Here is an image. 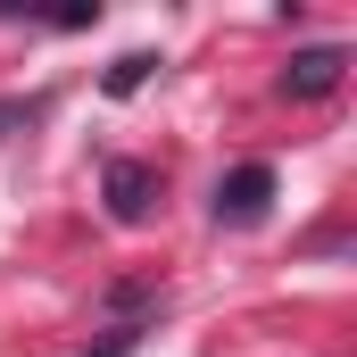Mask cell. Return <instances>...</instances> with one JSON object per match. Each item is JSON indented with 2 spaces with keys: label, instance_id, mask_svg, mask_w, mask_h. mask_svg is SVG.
<instances>
[{
  "label": "cell",
  "instance_id": "5b68a950",
  "mask_svg": "<svg viewBox=\"0 0 357 357\" xmlns=\"http://www.w3.org/2000/svg\"><path fill=\"white\" fill-rule=\"evenodd\" d=\"M142 333H150V324H133V316H125V324H108L84 357H133V349H142Z\"/></svg>",
  "mask_w": 357,
  "mask_h": 357
},
{
  "label": "cell",
  "instance_id": "7a4b0ae2",
  "mask_svg": "<svg viewBox=\"0 0 357 357\" xmlns=\"http://www.w3.org/2000/svg\"><path fill=\"white\" fill-rule=\"evenodd\" d=\"M349 75V50L341 42H307V50H291V67H282V100H333Z\"/></svg>",
  "mask_w": 357,
  "mask_h": 357
},
{
  "label": "cell",
  "instance_id": "52a82bcc",
  "mask_svg": "<svg viewBox=\"0 0 357 357\" xmlns=\"http://www.w3.org/2000/svg\"><path fill=\"white\" fill-rule=\"evenodd\" d=\"M17 116H25V125H33V116H42V100H0V133H8V125H17Z\"/></svg>",
  "mask_w": 357,
  "mask_h": 357
},
{
  "label": "cell",
  "instance_id": "6da1fadb",
  "mask_svg": "<svg viewBox=\"0 0 357 357\" xmlns=\"http://www.w3.org/2000/svg\"><path fill=\"white\" fill-rule=\"evenodd\" d=\"M274 191H282L274 167H266V158H250V167H233V175L216 183V199H208V208H216V225L250 233V225H266V216H274Z\"/></svg>",
  "mask_w": 357,
  "mask_h": 357
},
{
  "label": "cell",
  "instance_id": "8992f818",
  "mask_svg": "<svg viewBox=\"0 0 357 357\" xmlns=\"http://www.w3.org/2000/svg\"><path fill=\"white\" fill-rule=\"evenodd\" d=\"M150 299H158L150 282H116V291H108V307H150Z\"/></svg>",
  "mask_w": 357,
  "mask_h": 357
},
{
  "label": "cell",
  "instance_id": "3957f363",
  "mask_svg": "<svg viewBox=\"0 0 357 357\" xmlns=\"http://www.w3.org/2000/svg\"><path fill=\"white\" fill-rule=\"evenodd\" d=\"M100 191H108V216H116V225H150V208H158V167H150V158H116V167L100 175Z\"/></svg>",
  "mask_w": 357,
  "mask_h": 357
},
{
  "label": "cell",
  "instance_id": "277c9868",
  "mask_svg": "<svg viewBox=\"0 0 357 357\" xmlns=\"http://www.w3.org/2000/svg\"><path fill=\"white\" fill-rule=\"evenodd\" d=\"M150 75H158V50H125V59L100 75V91H108V100H133V91L150 84Z\"/></svg>",
  "mask_w": 357,
  "mask_h": 357
}]
</instances>
